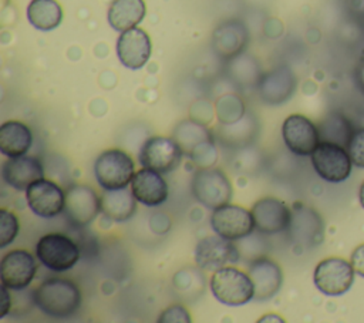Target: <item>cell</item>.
<instances>
[{
    "mask_svg": "<svg viewBox=\"0 0 364 323\" xmlns=\"http://www.w3.org/2000/svg\"><path fill=\"white\" fill-rule=\"evenodd\" d=\"M33 303L48 317L67 319L81 307L80 287L68 279L50 277L41 282L33 292Z\"/></svg>",
    "mask_w": 364,
    "mask_h": 323,
    "instance_id": "1",
    "label": "cell"
},
{
    "mask_svg": "<svg viewBox=\"0 0 364 323\" xmlns=\"http://www.w3.org/2000/svg\"><path fill=\"white\" fill-rule=\"evenodd\" d=\"M209 285L216 300L226 306H242L255 297V286L249 273L233 266L215 270Z\"/></svg>",
    "mask_w": 364,
    "mask_h": 323,
    "instance_id": "2",
    "label": "cell"
},
{
    "mask_svg": "<svg viewBox=\"0 0 364 323\" xmlns=\"http://www.w3.org/2000/svg\"><path fill=\"white\" fill-rule=\"evenodd\" d=\"M191 188L195 199L212 211L229 203L233 195V188L228 175L215 165L196 168Z\"/></svg>",
    "mask_w": 364,
    "mask_h": 323,
    "instance_id": "3",
    "label": "cell"
},
{
    "mask_svg": "<svg viewBox=\"0 0 364 323\" xmlns=\"http://www.w3.org/2000/svg\"><path fill=\"white\" fill-rule=\"evenodd\" d=\"M94 175L102 189L128 186L135 175V164L128 152L109 148L102 151L94 162Z\"/></svg>",
    "mask_w": 364,
    "mask_h": 323,
    "instance_id": "4",
    "label": "cell"
},
{
    "mask_svg": "<svg viewBox=\"0 0 364 323\" xmlns=\"http://www.w3.org/2000/svg\"><path fill=\"white\" fill-rule=\"evenodd\" d=\"M36 258L48 270L61 273L70 270L78 262L80 248L64 233H46L36 245Z\"/></svg>",
    "mask_w": 364,
    "mask_h": 323,
    "instance_id": "5",
    "label": "cell"
},
{
    "mask_svg": "<svg viewBox=\"0 0 364 323\" xmlns=\"http://www.w3.org/2000/svg\"><path fill=\"white\" fill-rule=\"evenodd\" d=\"M183 151L172 137L154 135L144 141L138 152V161L144 168L169 174L182 162Z\"/></svg>",
    "mask_w": 364,
    "mask_h": 323,
    "instance_id": "6",
    "label": "cell"
},
{
    "mask_svg": "<svg viewBox=\"0 0 364 323\" xmlns=\"http://www.w3.org/2000/svg\"><path fill=\"white\" fill-rule=\"evenodd\" d=\"M310 158L314 171L327 182H343L351 174V158L341 145L320 141Z\"/></svg>",
    "mask_w": 364,
    "mask_h": 323,
    "instance_id": "7",
    "label": "cell"
},
{
    "mask_svg": "<svg viewBox=\"0 0 364 323\" xmlns=\"http://www.w3.org/2000/svg\"><path fill=\"white\" fill-rule=\"evenodd\" d=\"M63 212L70 225L84 228L101 212V196L88 185L74 184L65 191Z\"/></svg>",
    "mask_w": 364,
    "mask_h": 323,
    "instance_id": "8",
    "label": "cell"
},
{
    "mask_svg": "<svg viewBox=\"0 0 364 323\" xmlns=\"http://www.w3.org/2000/svg\"><path fill=\"white\" fill-rule=\"evenodd\" d=\"M354 268L343 258H327L317 263L313 275L316 287L327 296L346 293L354 282Z\"/></svg>",
    "mask_w": 364,
    "mask_h": 323,
    "instance_id": "9",
    "label": "cell"
},
{
    "mask_svg": "<svg viewBox=\"0 0 364 323\" xmlns=\"http://www.w3.org/2000/svg\"><path fill=\"white\" fill-rule=\"evenodd\" d=\"M210 225L216 235L233 242L250 235L255 231L252 212L235 203H226L213 209Z\"/></svg>",
    "mask_w": 364,
    "mask_h": 323,
    "instance_id": "10",
    "label": "cell"
},
{
    "mask_svg": "<svg viewBox=\"0 0 364 323\" xmlns=\"http://www.w3.org/2000/svg\"><path fill=\"white\" fill-rule=\"evenodd\" d=\"M239 260L240 252L237 245L219 235L205 236L195 248V262L205 272H215Z\"/></svg>",
    "mask_w": 364,
    "mask_h": 323,
    "instance_id": "11",
    "label": "cell"
},
{
    "mask_svg": "<svg viewBox=\"0 0 364 323\" xmlns=\"http://www.w3.org/2000/svg\"><path fill=\"white\" fill-rule=\"evenodd\" d=\"M26 201L37 216L55 218L64 211L65 191L54 181L41 178L26 189Z\"/></svg>",
    "mask_w": 364,
    "mask_h": 323,
    "instance_id": "12",
    "label": "cell"
},
{
    "mask_svg": "<svg viewBox=\"0 0 364 323\" xmlns=\"http://www.w3.org/2000/svg\"><path fill=\"white\" fill-rule=\"evenodd\" d=\"M282 137L286 147L299 157L311 155L320 142L317 125L301 114H291L283 121Z\"/></svg>",
    "mask_w": 364,
    "mask_h": 323,
    "instance_id": "13",
    "label": "cell"
},
{
    "mask_svg": "<svg viewBox=\"0 0 364 323\" xmlns=\"http://www.w3.org/2000/svg\"><path fill=\"white\" fill-rule=\"evenodd\" d=\"M37 263L34 256L26 249H11L0 263L1 285L10 290H23L34 279Z\"/></svg>",
    "mask_w": 364,
    "mask_h": 323,
    "instance_id": "14",
    "label": "cell"
},
{
    "mask_svg": "<svg viewBox=\"0 0 364 323\" xmlns=\"http://www.w3.org/2000/svg\"><path fill=\"white\" fill-rule=\"evenodd\" d=\"M255 229L262 235H274L289 229L291 211L289 206L273 196H264L256 201L250 209Z\"/></svg>",
    "mask_w": 364,
    "mask_h": 323,
    "instance_id": "15",
    "label": "cell"
},
{
    "mask_svg": "<svg viewBox=\"0 0 364 323\" xmlns=\"http://www.w3.org/2000/svg\"><path fill=\"white\" fill-rule=\"evenodd\" d=\"M115 50L122 65L131 70H139L148 63L152 44L145 30L132 27L119 34Z\"/></svg>",
    "mask_w": 364,
    "mask_h": 323,
    "instance_id": "16",
    "label": "cell"
},
{
    "mask_svg": "<svg viewBox=\"0 0 364 323\" xmlns=\"http://www.w3.org/2000/svg\"><path fill=\"white\" fill-rule=\"evenodd\" d=\"M249 276L255 286V300H269L277 295L283 283L280 266L273 260L259 256L249 262Z\"/></svg>",
    "mask_w": 364,
    "mask_h": 323,
    "instance_id": "17",
    "label": "cell"
},
{
    "mask_svg": "<svg viewBox=\"0 0 364 323\" xmlns=\"http://www.w3.org/2000/svg\"><path fill=\"white\" fill-rule=\"evenodd\" d=\"M297 87V80L294 73L286 67L280 65L267 74L262 75L257 90L263 102L270 105H279L291 98Z\"/></svg>",
    "mask_w": 364,
    "mask_h": 323,
    "instance_id": "18",
    "label": "cell"
},
{
    "mask_svg": "<svg viewBox=\"0 0 364 323\" xmlns=\"http://www.w3.org/2000/svg\"><path fill=\"white\" fill-rule=\"evenodd\" d=\"M1 178L16 191H26L33 182L44 178V168L34 155L13 157L3 162Z\"/></svg>",
    "mask_w": 364,
    "mask_h": 323,
    "instance_id": "19",
    "label": "cell"
},
{
    "mask_svg": "<svg viewBox=\"0 0 364 323\" xmlns=\"http://www.w3.org/2000/svg\"><path fill=\"white\" fill-rule=\"evenodd\" d=\"M249 38V31L242 21L226 20L213 31L215 53L223 60H233L246 48Z\"/></svg>",
    "mask_w": 364,
    "mask_h": 323,
    "instance_id": "20",
    "label": "cell"
},
{
    "mask_svg": "<svg viewBox=\"0 0 364 323\" xmlns=\"http://www.w3.org/2000/svg\"><path fill=\"white\" fill-rule=\"evenodd\" d=\"M131 191L138 202L145 206H159L168 199V184L162 174L149 168H141L131 181Z\"/></svg>",
    "mask_w": 364,
    "mask_h": 323,
    "instance_id": "21",
    "label": "cell"
},
{
    "mask_svg": "<svg viewBox=\"0 0 364 323\" xmlns=\"http://www.w3.org/2000/svg\"><path fill=\"white\" fill-rule=\"evenodd\" d=\"M101 196V213L112 222H125L136 212V198L131 189H104Z\"/></svg>",
    "mask_w": 364,
    "mask_h": 323,
    "instance_id": "22",
    "label": "cell"
},
{
    "mask_svg": "<svg viewBox=\"0 0 364 323\" xmlns=\"http://www.w3.org/2000/svg\"><path fill=\"white\" fill-rule=\"evenodd\" d=\"M33 144L31 129L21 121H6L0 127V152L13 158L26 155Z\"/></svg>",
    "mask_w": 364,
    "mask_h": 323,
    "instance_id": "23",
    "label": "cell"
},
{
    "mask_svg": "<svg viewBox=\"0 0 364 323\" xmlns=\"http://www.w3.org/2000/svg\"><path fill=\"white\" fill-rule=\"evenodd\" d=\"M290 235L303 245H316L323 239V222L320 216L310 208H300L291 213Z\"/></svg>",
    "mask_w": 364,
    "mask_h": 323,
    "instance_id": "24",
    "label": "cell"
},
{
    "mask_svg": "<svg viewBox=\"0 0 364 323\" xmlns=\"http://www.w3.org/2000/svg\"><path fill=\"white\" fill-rule=\"evenodd\" d=\"M144 0H114L108 9V23L115 31L136 27L145 17Z\"/></svg>",
    "mask_w": 364,
    "mask_h": 323,
    "instance_id": "25",
    "label": "cell"
},
{
    "mask_svg": "<svg viewBox=\"0 0 364 323\" xmlns=\"http://www.w3.org/2000/svg\"><path fill=\"white\" fill-rule=\"evenodd\" d=\"M30 24L41 31H50L60 26L63 9L57 0H31L27 6Z\"/></svg>",
    "mask_w": 364,
    "mask_h": 323,
    "instance_id": "26",
    "label": "cell"
},
{
    "mask_svg": "<svg viewBox=\"0 0 364 323\" xmlns=\"http://www.w3.org/2000/svg\"><path fill=\"white\" fill-rule=\"evenodd\" d=\"M320 141L333 142L344 148L348 147V142L353 137L354 128L348 118L340 111L328 112L317 125Z\"/></svg>",
    "mask_w": 364,
    "mask_h": 323,
    "instance_id": "27",
    "label": "cell"
},
{
    "mask_svg": "<svg viewBox=\"0 0 364 323\" xmlns=\"http://www.w3.org/2000/svg\"><path fill=\"white\" fill-rule=\"evenodd\" d=\"M172 138L179 144L186 157H189L200 144L215 141L213 134L202 122L196 121L179 122L172 131Z\"/></svg>",
    "mask_w": 364,
    "mask_h": 323,
    "instance_id": "28",
    "label": "cell"
},
{
    "mask_svg": "<svg viewBox=\"0 0 364 323\" xmlns=\"http://www.w3.org/2000/svg\"><path fill=\"white\" fill-rule=\"evenodd\" d=\"M257 132V125L250 117H243L236 122L223 124L219 128V139L228 147H245L252 142V138Z\"/></svg>",
    "mask_w": 364,
    "mask_h": 323,
    "instance_id": "29",
    "label": "cell"
},
{
    "mask_svg": "<svg viewBox=\"0 0 364 323\" xmlns=\"http://www.w3.org/2000/svg\"><path fill=\"white\" fill-rule=\"evenodd\" d=\"M216 114H218V120L222 124H232V122H236L240 118H243L245 105L237 95L228 94L218 100Z\"/></svg>",
    "mask_w": 364,
    "mask_h": 323,
    "instance_id": "30",
    "label": "cell"
},
{
    "mask_svg": "<svg viewBox=\"0 0 364 323\" xmlns=\"http://www.w3.org/2000/svg\"><path fill=\"white\" fill-rule=\"evenodd\" d=\"M18 232V219L17 216L1 208L0 209V248L9 246L17 236Z\"/></svg>",
    "mask_w": 364,
    "mask_h": 323,
    "instance_id": "31",
    "label": "cell"
},
{
    "mask_svg": "<svg viewBox=\"0 0 364 323\" xmlns=\"http://www.w3.org/2000/svg\"><path fill=\"white\" fill-rule=\"evenodd\" d=\"M347 151L351 162L358 168H364V127L354 129Z\"/></svg>",
    "mask_w": 364,
    "mask_h": 323,
    "instance_id": "32",
    "label": "cell"
},
{
    "mask_svg": "<svg viewBox=\"0 0 364 323\" xmlns=\"http://www.w3.org/2000/svg\"><path fill=\"white\" fill-rule=\"evenodd\" d=\"M161 323H189L191 314L182 305H171L158 317Z\"/></svg>",
    "mask_w": 364,
    "mask_h": 323,
    "instance_id": "33",
    "label": "cell"
},
{
    "mask_svg": "<svg viewBox=\"0 0 364 323\" xmlns=\"http://www.w3.org/2000/svg\"><path fill=\"white\" fill-rule=\"evenodd\" d=\"M351 265L360 276L364 277V243L358 245L351 253Z\"/></svg>",
    "mask_w": 364,
    "mask_h": 323,
    "instance_id": "34",
    "label": "cell"
},
{
    "mask_svg": "<svg viewBox=\"0 0 364 323\" xmlns=\"http://www.w3.org/2000/svg\"><path fill=\"white\" fill-rule=\"evenodd\" d=\"M1 293H3V299H1L0 317H4L11 309V297H10V293H9V287H6L4 285H1Z\"/></svg>",
    "mask_w": 364,
    "mask_h": 323,
    "instance_id": "35",
    "label": "cell"
},
{
    "mask_svg": "<svg viewBox=\"0 0 364 323\" xmlns=\"http://www.w3.org/2000/svg\"><path fill=\"white\" fill-rule=\"evenodd\" d=\"M354 78L358 90L364 94V58L357 64L355 71H354Z\"/></svg>",
    "mask_w": 364,
    "mask_h": 323,
    "instance_id": "36",
    "label": "cell"
},
{
    "mask_svg": "<svg viewBox=\"0 0 364 323\" xmlns=\"http://www.w3.org/2000/svg\"><path fill=\"white\" fill-rule=\"evenodd\" d=\"M358 199H360L361 206L364 208V181H363V184H361V186H360V191H358Z\"/></svg>",
    "mask_w": 364,
    "mask_h": 323,
    "instance_id": "37",
    "label": "cell"
}]
</instances>
